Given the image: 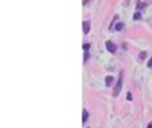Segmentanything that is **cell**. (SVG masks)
<instances>
[{"label": "cell", "instance_id": "cell-11", "mask_svg": "<svg viewBox=\"0 0 152 128\" xmlns=\"http://www.w3.org/2000/svg\"><path fill=\"white\" fill-rule=\"evenodd\" d=\"M83 59H85V62L89 59V52H85V58H83Z\"/></svg>", "mask_w": 152, "mask_h": 128}, {"label": "cell", "instance_id": "cell-10", "mask_svg": "<svg viewBox=\"0 0 152 128\" xmlns=\"http://www.w3.org/2000/svg\"><path fill=\"white\" fill-rule=\"evenodd\" d=\"M89 49H90V45L89 43H85L83 45V50H85V52H89Z\"/></svg>", "mask_w": 152, "mask_h": 128}, {"label": "cell", "instance_id": "cell-6", "mask_svg": "<svg viewBox=\"0 0 152 128\" xmlns=\"http://www.w3.org/2000/svg\"><path fill=\"white\" fill-rule=\"evenodd\" d=\"M124 23H122V22H118V23H116V25H115V29H116V30H122V29H124Z\"/></svg>", "mask_w": 152, "mask_h": 128}, {"label": "cell", "instance_id": "cell-1", "mask_svg": "<svg viewBox=\"0 0 152 128\" xmlns=\"http://www.w3.org/2000/svg\"><path fill=\"white\" fill-rule=\"evenodd\" d=\"M122 84H124V72H121L119 73V78H118V82H116V86L115 89H113V97H118L119 92H121L122 89Z\"/></svg>", "mask_w": 152, "mask_h": 128}, {"label": "cell", "instance_id": "cell-12", "mask_svg": "<svg viewBox=\"0 0 152 128\" xmlns=\"http://www.w3.org/2000/svg\"><path fill=\"white\" fill-rule=\"evenodd\" d=\"M148 66H149V68H152V56H151V59H149V62H148Z\"/></svg>", "mask_w": 152, "mask_h": 128}, {"label": "cell", "instance_id": "cell-13", "mask_svg": "<svg viewBox=\"0 0 152 128\" xmlns=\"http://www.w3.org/2000/svg\"><path fill=\"white\" fill-rule=\"evenodd\" d=\"M146 128H152V122H149V124H148V127H146Z\"/></svg>", "mask_w": 152, "mask_h": 128}, {"label": "cell", "instance_id": "cell-8", "mask_svg": "<svg viewBox=\"0 0 152 128\" xmlns=\"http://www.w3.org/2000/svg\"><path fill=\"white\" fill-rule=\"evenodd\" d=\"M146 4H148L146 2H139V3H138V9H143V7L146 6Z\"/></svg>", "mask_w": 152, "mask_h": 128}, {"label": "cell", "instance_id": "cell-4", "mask_svg": "<svg viewBox=\"0 0 152 128\" xmlns=\"http://www.w3.org/2000/svg\"><path fill=\"white\" fill-rule=\"evenodd\" d=\"M105 82H106V86H111L112 82H113V76H106Z\"/></svg>", "mask_w": 152, "mask_h": 128}, {"label": "cell", "instance_id": "cell-9", "mask_svg": "<svg viewBox=\"0 0 152 128\" xmlns=\"http://www.w3.org/2000/svg\"><path fill=\"white\" fill-rule=\"evenodd\" d=\"M141 17H142V16H141V13H139V12H136V13L134 15V19H135V20H139Z\"/></svg>", "mask_w": 152, "mask_h": 128}, {"label": "cell", "instance_id": "cell-5", "mask_svg": "<svg viewBox=\"0 0 152 128\" xmlns=\"http://www.w3.org/2000/svg\"><path fill=\"white\" fill-rule=\"evenodd\" d=\"M88 118H89V114H88L86 109H83V114H82V121L86 122V121H88Z\"/></svg>", "mask_w": 152, "mask_h": 128}, {"label": "cell", "instance_id": "cell-14", "mask_svg": "<svg viewBox=\"0 0 152 128\" xmlns=\"http://www.w3.org/2000/svg\"><path fill=\"white\" fill-rule=\"evenodd\" d=\"M89 3V0H83V4H88Z\"/></svg>", "mask_w": 152, "mask_h": 128}, {"label": "cell", "instance_id": "cell-3", "mask_svg": "<svg viewBox=\"0 0 152 128\" xmlns=\"http://www.w3.org/2000/svg\"><path fill=\"white\" fill-rule=\"evenodd\" d=\"M89 30H90V22H89V20H85V22H83V32H85V33H89Z\"/></svg>", "mask_w": 152, "mask_h": 128}, {"label": "cell", "instance_id": "cell-2", "mask_svg": "<svg viewBox=\"0 0 152 128\" xmlns=\"http://www.w3.org/2000/svg\"><path fill=\"white\" fill-rule=\"evenodd\" d=\"M106 49H108L111 53H113V52L116 50V46H115L113 43H112L111 41H106Z\"/></svg>", "mask_w": 152, "mask_h": 128}, {"label": "cell", "instance_id": "cell-7", "mask_svg": "<svg viewBox=\"0 0 152 128\" xmlns=\"http://www.w3.org/2000/svg\"><path fill=\"white\" fill-rule=\"evenodd\" d=\"M145 58H146V52H145V50H142V52L139 53V60H143Z\"/></svg>", "mask_w": 152, "mask_h": 128}]
</instances>
